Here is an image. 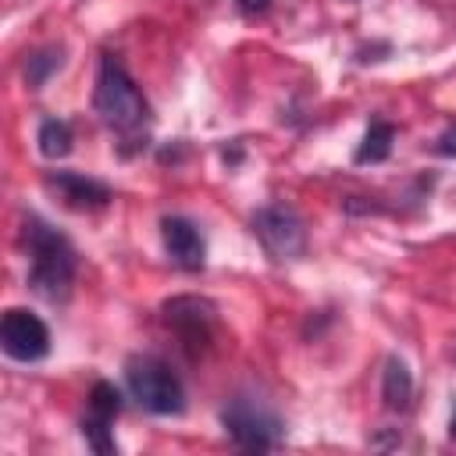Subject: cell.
Listing matches in <instances>:
<instances>
[{
	"instance_id": "7c38bea8",
	"label": "cell",
	"mask_w": 456,
	"mask_h": 456,
	"mask_svg": "<svg viewBox=\"0 0 456 456\" xmlns=\"http://www.w3.org/2000/svg\"><path fill=\"white\" fill-rule=\"evenodd\" d=\"M36 142H39V153H43L46 160H61V157L71 153L75 135H71V125H68V121L46 118V121L39 125V132H36Z\"/></svg>"
},
{
	"instance_id": "277c9868",
	"label": "cell",
	"mask_w": 456,
	"mask_h": 456,
	"mask_svg": "<svg viewBox=\"0 0 456 456\" xmlns=\"http://www.w3.org/2000/svg\"><path fill=\"white\" fill-rule=\"evenodd\" d=\"M221 424L224 431L232 435V442L239 449H253V452H267L278 445L281 438V420L260 403V399H249V395H235L224 403L221 410Z\"/></svg>"
},
{
	"instance_id": "5bb4252c",
	"label": "cell",
	"mask_w": 456,
	"mask_h": 456,
	"mask_svg": "<svg viewBox=\"0 0 456 456\" xmlns=\"http://www.w3.org/2000/svg\"><path fill=\"white\" fill-rule=\"evenodd\" d=\"M57 68H61V50H39V53H32V57L25 61V82H28L32 89H39Z\"/></svg>"
},
{
	"instance_id": "5b68a950",
	"label": "cell",
	"mask_w": 456,
	"mask_h": 456,
	"mask_svg": "<svg viewBox=\"0 0 456 456\" xmlns=\"http://www.w3.org/2000/svg\"><path fill=\"white\" fill-rule=\"evenodd\" d=\"M253 235L271 260H299L306 253V224L289 203H267L253 214Z\"/></svg>"
},
{
	"instance_id": "8fae6325",
	"label": "cell",
	"mask_w": 456,
	"mask_h": 456,
	"mask_svg": "<svg viewBox=\"0 0 456 456\" xmlns=\"http://www.w3.org/2000/svg\"><path fill=\"white\" fill-rule=\"evenodd\" d=\"M392 139H395V128L388 121H370L356 146V164H381L392 153Z\"/></svg>"
},
{
	"instance_id": "6da1fadb",
	"label": "cell",
	"mask_w": 456,
	"mask_h": 456,
	"mask_svg": "<svg viewBox=\"0 0 456 456\" xmlns=\"http://www.w3.org/2000/svg\"><path fill=\"white\" fill-rule=\"evenodd\" d=\"M25 246H28V289L46 303H64L75 285V246L43 217H25Z\"/></svg>"
},
{
	"instance_id": "9c48e42d",
	"label": "cell",
	"mask_w": 456,
	"mask_h": 456,
	"mask_svg": "<svg viewBox=\"0 0 456 456\" xmlns=\"http://www.w3.org/2000/svg\"><path fill=\"white\" fill-rule=\"evenodd\" d=\"M160 239H164V249H167L171 264H178L182 271H200L203 267L207 246H203L200 228L189 217H164L160 221Z\"/></svg>"
},
{
	"instance_id": "3957f363",
	"label": "cell",
	"mask_w": 456,
	"mask_h": 456,
	"mask_svg": "<svg viewBox=\"0 0 456 456\" xmlns=\"http://www.w3.org/2000/svg\"><path fill=\"white\" fill-rule=\"evenodd\" d=\"M125 381H128L132 399L157 417H171L185 410V388L178 374L157 356H132L125 363Z\"/></svg>"
},
{
	"instance_id": "7a4b0ae2",
	"label": "cell",
	"mask_w": 456,
	"mask_h": 456,
	"mask_svg": "<svg viewBox=\"0 0 456 456\" xmlns=\"http://www.w3.org/2000/svg\"><path fill=\"white\" fill-rule=\"evenodd\" d=\"M93 107L100 114V121L121 135H132L146 125L150 118V103L139 93V86L132 82V75L121 68L118 57H103L100 71H96V86H93Z\"/></svg>"
},
{
	"instance_id": "2e32d148",
	"label": "cell",
	"mask_w": 456,
	"mask_h": 456,
	"mask_svg": "<svg viewBox=\"0 0 456 456\" xmlns=\"http://www.w3.org/2000/svg\"><path fill=\"white\" fill-rule=\"evenodd\" d=\"M435 153H442V157H456V125H449V128L435 139Z\"/></svg>"
},
{
	"instance_id": "4fadbf2b",
	"label": "cell",
	"mask_w": 456,
	"mask_h": 456,
	"mask_svg": "<svg viewBox=\"0 0 456 456\" xmlns=\"http://www.w3.org/2000/svg\"><path fill=\"white\" fill-rule=\"evenodd\" d=\"M121 413V392L110 385V381H96L93 392H89V417H100V420H110Z\"/></svg>"
},
{
	"instance_id": "9a60e30c",
	"label": "cell",
	"mask_w": 456,
	"mask_h": 456,
	"mask_svg": "<svg viewBox=\"0 0 456 456\" xmlns=\"http://www.w3.org/2000/svg\"><path fill=\"white\" fill-rule=\"evenodd\" d=\"M82 435H86V442H89L96 452H114V449H118V445H114V435H110V420H100V417H89V413H86Z\"/></svg>"
},
{
	"instance_id": "30bf717a",
	"label": "cell",
	"mask_w": 456,
	"mask_h": 456,
	"mask_svg": "<svg viewBox=\"0 0 456 456\" xmlns=\"http://www.w3.org/2000/svg\"><path fill=\"white\" fill-rule=\"evenodd\" d=\"M381 399L388 410H406L413 399V374L406 367V360L388 356L385 360V374H381Z\"/></svg>"
},
{
	"instance_id": "ac0fdd59",
	"label": "cell",
	"mask_w": 456,
	"mask_h": 456,
	"mask_svg": "<svg viewBox=\"0 0 456 456\" xmlns=\"http://www.w3.org/2000/svg\"><path fill=\"white\" fill-rule=\"evenodd\" d=\"M449 438L456 442V406H452V417H449Z\"/></svg>"
},
{
	"instance_id": "8992f818",
	"label": "cell",
	"mask_w": 456,
	"mask_h": 456,
	"mask_svg": "<svg viewBox=\"0 0 456 456\" xmlns=\"http://www.w3.org/2000/svg\"><path fill=\"white\" fill-rule=\"evenodd\" d=\"M0 346L18 363H36L50 353V331L46 324L28 310H7L0 321Z\"/></svg>"
},
{
	"instance_id": "ba28073f",
	"label": "cell",
	"mask_w": 456,
	"mask_h": 456,
	"mask_svg": "<svg viewBox=\"0 0 456 456\" xmlns=\"http://www.w3.org/2000/svg\"><path fill=\"white\" fill-rule=\"evenodd\" d=\"M46 189L71 210H96V207L110 203V189L89 175H78V171H50Z\"/></svg>"
},
{
	"instance_id": "e0dca14e",
	"label": "cell",
	"mask_w": 456,
	"mask_h": 456,
	"mask_svg": "<svg viewBox=\"0 0 456 456\" xmlns=\"http://www.w3.org/2000/svg\"><path fill=\"white\" fill-rule=\"evenodd\" d=\"M267 4H271V0H239V7H242V11H264Z\"/></svg>"
},
{
	"instance_id": "52a82bcc",
	"label": "cell",
	"mask_w": 456,
	"mask_h": 456,
	"mask_svg": "<svg viewBox=\"0 0 456 456\" xmlns=\"http://www.w3.org/2000/svg\"><path fill=\"white\" fill-rule=\"evenodd\" d=\"M164 321L178 331V338L185 346H207L210 342V331H214V321H217V306L203 296H171L164 306H160Z\"/></svg>"
}]
</instances>
